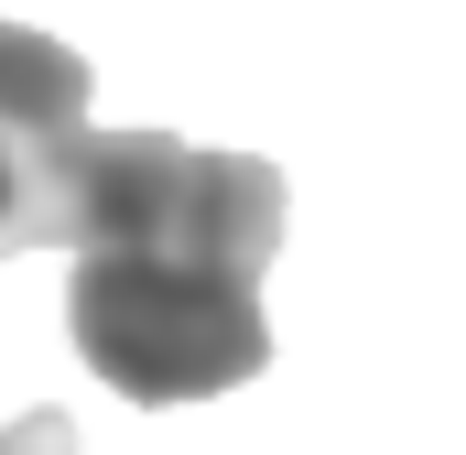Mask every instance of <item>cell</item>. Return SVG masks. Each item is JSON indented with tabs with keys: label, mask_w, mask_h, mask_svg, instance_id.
<instances>
[{
	"label": "cell",
	"mask_w": 466,
	"mask_h": 455,
	"mask_svg": "<svg viewBox=\"0 0 466 455\" xmlns=\"http://www.w3.org/2000/svg\"><path fill=\"white\" fill-rule=\"evenodd\" d=\"M282 174L185 130H87L66 337L119 401H218L271 369L260 271L282 249Z\"/></svg>",
	"instance_id": "obj_1"
},
{
	"label": "cell",
	"mask_w": 466,
	"mask_h": 455,
	"mask_svg": "<svg viewBox=\"0 0 466 455\" xmlns=\"http://www.w3.org/2000/svg\"><path fill=\"white\" fill-rule=\"evenodd\" d=\"M87 174V55L0 22V260L66 249Z\"/></svg>",
	"instance_id": "obj_2"
},
{
	"label": "cell",
	"mask_w": 466,
	"mask_h": 455,
	"mask_svg": "<svg viewBox=\"0 0 466 455\" xmlns=\"http://www.w3.org/2000/svg\"><path fill=\"white\" fill-rule=\"evenodd\" d=\"M0 455H76V423L44 401V412H22V423H11V445H0Z\"/></svg>",
	"instance_id": "obj_3"
},
{
	"label": "cell",
	"mask_w": 466,
	"mask_h": 455,
	"mask_svg": "<svg viewBox=\"0 0 466 455\" xmlns=\"http://www.w3.org/2000/svg\"><path fill=\"white\" fill-rule=\"evenodd\" d=\"M0 445H11V423H0Z\"/></svg>",
	"instance_id": "obj_4"
}]
</instances>
